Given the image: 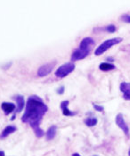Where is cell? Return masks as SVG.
Returning a JSON list of instances; mask_svg holds the SVG:
<instances>
[{"label":"cell","instance_id":"cell-1","mask_svg":"<svg viewBox=\"0 0 130 156\" xmlns=\"http://www.w3.org/2000/svg\"><path fill=\"white\" fill-rule=\"evenodd\" d=\"M47 110V105L40 97L37 96L29 97L22 120L24 123L30 124L37 137H41L45 135L44 130L40 129V123Z\"/></svg>","mask_w":130,"mask_h":156},{"label":"cell","instance_id":"cell-2","mask_svg":"<svg viewBox=\"0 0 130 156\" xmlns=\"http://www.w3.org/2000/svg\"><path fill=\"white\" fill-rule=\"evenodd\" d=\"M95 46V40L92 37H85L80 42L79 48L76 49L71 55V61L82 60L86 58L91 51V48Z\"/></svg>","mask_w":130,"mask_h":156},{"label":"cell","instance_id":"cell-3","mask_svg":"<svg viewBox=\"0 0 130 156\" xmlns=\"http://www.w3.org/2000/svg\"><path fill=\"white\" fill-rule=\"evenodd\" d=\"M122 41L121 37H114V38H111V39H107L104 42H103L98 48L95 49V55H101L104 53H105L107 50H109L110 48L117 44H119Z\"/></svg>","mask_w":130,"mask_h":156},{"label":"cell","instance_id":"cell-4","mask_svg":"<svg viewBox=\"0 0 130 156\" xmlns=\"http://www.w3.org/2000/svg\"><path fill=\"white\" fill-rule=\"evenodd\" d=\"M74 69H75V64L73 62L64 63L57 69V71L55 72V76L57 78H61V79L64 78V77L68 76L69 74H71V72L74 71Z\"/></svg>","mask_w":130,"mask_h":156},{"label":"cell","instance_id":"cell-5","mask_svg":"<svg viewBox=\"0 0 130 156\" xmlns=\"http://www.w3.org/2000/svg\"><path fill=\"white\" fill-rule=\"evenodd\" d=\"M54 66H55V62H49V63L42 65L37 70V75L39 77H46V76H47L54 70Z\"/></svg>","mask_w":130,"mask_h":156},{"label":"cell","instance_id":"cell-6","mask_svg":"<svg viewBox=\"0 0 130 156\" xmlns=\"http://www.w3.org/2000/svg\"><path fill=\"white\" fill-rule=\"evenodd\" d=\"M116 124L118 125L119 129H121L123 130L125 135L129 137V128L126 124V122L124 120V117H123V115L121 113H118V115L116 116Z\"/></svg>","mask_w":130,"mask_h":156},{"label":"cell","instance_id":"cell-7","mask_svg":"<svg viewBox=\"0 0 130 156\" xmlns=\"http://www.w3.org/2000/svg\"><path fill=\"white\" fill-rule=\"evenodd\" d=\"M15 101L17 103V106H16V110H15V113L12 116V120L15 118V114L16 113H20L23 110L24 106H25V101H24V97L23 96H15Z\"/></svg>","mask_w":130,"mask_h":156},{"label":"cell","instance_id":"cell-8","mask_svg":"<svg viewBox=\"0 0 130 156\" xmlns=\"http://www.w3.org/2000/svg\"><path fill=\"white\" fill-rule=\"evenodd\" d=\"M120 91L123 94V98L125 100L130 101V83L128 82H122L119 86Z\"/></svg>","mask_w":130,"mask_h":156},{"label":"cell","instance_id":"cell-9","mask_svg":"<svg viewBox=\"0 0 130 156\" xmlns=\"http://www.w3.org/2000/svg\"><path fill=\"white\" fill-rule=\"evenodd\" d=\"M69 104L70 102L68 100H65V101H62L61 103V109L62 111V113L64 116H74L76 115V112H72L71 110H69Z\"/></svg>","mask_w":130,"mask_h":156},{"label":"cell","instance_id":"cell-10","mask_svg":"<svg viewBox=\"0 0 130 156\" xmlns=\"http://www.w3.org/2000/svg\"><path fill=\"white\" fill-rule=\"evenodd\" d=\"M1 108L4 111L5 115H9L12 113L14 110H16V105L12 103H8V102H4L1 105Z\"/></svg>","mask_w":130,"mask_h":156},{"label":"cell","instance_id":"cell-11","mask_svg":"<svg viewBox=\"0 0 130 156\" xmlns=\"http://www.w3.org/2000/svg\"><path fill=\"white\" fill-rule=\"evenodd\" d=\"M17 130V128L15 126H12V125H9V126H6L5 128V129L2 131L1 135H0V138L3 139V138H5L7 137L9 135H11L13 132H15Z\"/></svg>","mask_w":130,"mask_h":156},{"label":"cell","instance_id":"cell-12","mask_svg":"<svg viewBox=\"0 0 130 156\" xmlns=\"http://www.w3.org/2000/svg\"><path fill=\"white\" fill-rule=\"evenodd\" d=\"M56 130H57V127L53 125L51 126L49 129H47V131L46 133V137H47V140H52L56 136Z\"/></svg>","mask_w":130,"mask_h":156},{"label":"cell","instance_id":"cell-13","mask_svg":"<svg viewBox=\"0 0 130 156\" xmlns=\"http://www.w3.org/2000/svg\"><path fill=\"white\" fill-rule=\"evenodd\" d=\"M99 69L103 72H109V71H111V70H114L115 69V66L111 63V62H102L100 65H99Z\"/></svg>","mask_w":130,"mask_h":156},{"label":"cell","instance_id":"cell-14","mask_svg":"<svg viewBox=\"0 0 130 156\" xmlns=\"http://www.w3.org/2000/svg\"><path fill=\"white\" fill-rule=\"evenodd\" d=\"M85 124L88 127H93L97 124V119L95 117H88L85 120Z\"/></svg>","mask_w":130,"mask_h":156},{"label":"cell","instance_id":"cell-15","mask_svg":"<svg viewBox=\"0 0 130 156\" xmlns=\"http://www.w3.org/2000/svg\"><path fill=\"white\" fill-rule=\"evenodd\" d=\"M105 30L108 31V32L112 33V32L116 31V27L114 25H109V26H107L106 28H105Z\"/></svg>","mask_w":130,"mask_h":156},{"label":"cell","instance_id":"cell-16","mask_svg":"<svg viewBox=\"0 0 130 156\" xmlns=\"http://www.w3.org/2000/svg\"><path fill=\"white\" fill-rule=\"evenodd\" d=\"M122 21L125 22V23H130V15H128V14H125L121 17Z\"/></svg>","mask_w":130,"mask_h":156},{"label":"cell","instance_id":"cell-17","mask_svg":"<svg viewBox=\"0 0 130 156\" xmlns=\"http://www.w3.org/2000/svg\"><path fill=\"white\" fill-rule=\"evenodd\" d=\"M94 108L97 111V112H104V107L101 105H94Z\"/></svg>","mask_w":130,"mask_h":156},{"label":"cell","instance_id":"cell-18","mask_svg":"<svg viewBox=\"0 0 130 156\" xmlns=\"http://www.w3.org/2000/svg\"><path fill=\"white\" fill-rule=\"evenodd\" d=\"M63 92H64V87H63V86H61L59 89L57 90V93L60 94V95H61V94H63Z\"/></svg>","mask_w":130,"mask_h":156},{"label":"cell","instance_id":"cell-19","mask_svg":"<svg viewBox=\"0 0 130 156\" xmlns=\"http://www.w3.org/2000/svg\"><path fill=\"white\" fill-rule=\"evenodd\" d=\"M0 156H5V152L0 150Z\"/></svg>","mask_w":130,"mask_h":156},{"label":"cell","instance_id":"cell-20","mask_svg":"<svg viewBox=\"0 0 130 156\" xmlns=\"http://www.w3.org/2000/svg\"><path fill=\"white\" fill-rule=\"evenodd\" d=\"M72 156H81V155H79V154H72ZM94 156H97V155H94Z\"/></svg>","mask_w":130,"mask_h":156},{"label":"cell","instance_id":"cell-21","mask_svg":"<svg viewBox=\"0 0 130 156\" xmlns=\"http://www.w3.org/2000/svg\"><path fill=\"white\" fill-rule=\"evenodd\" d=\"M129 156H130V151H129Z\"/></svg>","mask_w":130,"mask_h":156}]
</instances>
